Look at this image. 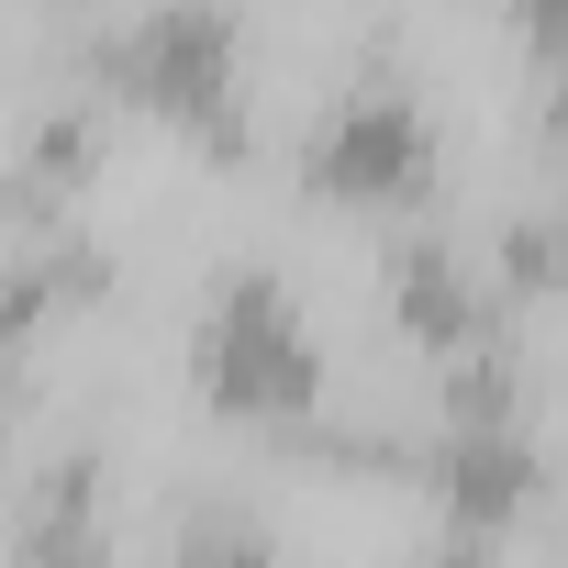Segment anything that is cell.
<instances>
[{"mask_svg": "<svg viewBox=\"0 0 568 568\" xmlns=\"http://www.w3.org/2000/svg\"><path fill=\"white\" fill-rule=\"evenodd\" d=\"M112 278V256L90 245V234H34L23 256H0V346H23L45 313H68V302H90Z\"/></svg>", "mask_w": 568, "mask_h": 568, "instance_id": "cell-6", "label": "cell"}, {"mask_svg": "<svg viewBox=\"0 0 568 568\" xmlns=\"http://www.w3.org/2000/svg\"><path fill=\"white\" fill-rule=\"evenodd\" d=\"M390 302H402V324H413L435 357H479V346H501V335H490V324H501L490 278H479L468 256H446L435 234H402V245H390Z\"/></svg>", "mask_w": 568, "mask_h": 568, "instance_id": "cell-5", "label": "cell"}, {"mask_svg": "<svg viewBox=\"0 0 568 568\" xmlns=\"http://www.w3.org/2000/svg\"><path fill=\"white\" fill-rule=\"evenodd\" d=\"M23 568H101V457H57L12 535Z\"/></svg>", "mask_w": 568, "mask_h": 568, "instance_id": "cell-7", "label": "cell"}, {"mask_svg": "<svg viewBox=\"0 0 568 568\" xmlns=\"http://www.w3.org/2000/svg\"><path fill=\"white\" fill-rule=\"evenodd\" d=\"M234 12H134V23H101L79 34V57L112 79V90H145L168 112H190L212 145H245V112H234Z\"/></svg>", "mask_w": 568, "mask_h": 568, "instance_id": "cell-2", "label": "cell"}, {"mask_svg": "<svg viewBox=\"0 0 568 568\" xmlns=\"http://www.w3.org/2000/svg\"><path fill=\"white\" fill-rule=\"evenodd\" d=\"M201 390L234 413V424H313V390H324V357L291 313L267 267H223V291L201 313Z\"/></svg>", "mask_w": 568, "mask_h": 568, "instance_id": "cell-1", "label": "cell"}, {"mask_svg": "<svg viewBox=\"0 0 568 568\" xmlns=\"http://www.w3.org/2000/svg\"><path fill=\"white\" fill-rule=\"evenodd\" d=\"M302 168H313V190H335V201H413V190L435 179V123H424V101H413L402 79H357V90L313 123Z\"/></svg>", "mask_w": 568, "mask_h": 568, "instance_id": "cell-3", "label": "cell"}, {"mask_svg": "<svg viewBox=\"0 0 568 568\" xmlns=\"http://www.w3.org/2000/svg\"><path fill=\"white\" fill-rule=\"evenodd\" d=\"M168 568H278L267 513H256V501H190V524H179Z\"/></svg>", "mask_w": 568, "mask_h": 568, "instance_id": "cell-9", "label": "cell"}, {"mask_svg": "<svg viewBox=\"0 0 568 568\" xmlns=\"http://www.w3.org/2000/svg\"><path fill=\"white\" fill-rule=\"evenodd\" d=\"M90 145H101V112H90V101L34 112V134H23V156H12V201H23V212H57V201L79 190Z\"/></svg>", "mask_w": 568, "mask_h": 568, "instance_id": "cell-8", "label": "cell"}, {"mask_svg": "<svg viewBox=\"0 0 568 568\" xmlns=\"http://www.w3.org/2000/svg\"><path fill=\"white\" fill-rule=\"evenodd\" d=\"M424 490H435L446 535L501 546V535L546 501V446H535L524 424H446V435L424 446Z\"/></svg>", "mask_w": 568, "mask_h": 568, "instance_id": "cell-4", "label": "cell"}, {"mask_svg": "<svg viewBox=\"0 0 568 568\" xmlns=\"http://www.w3.org/2000/svg\"><path fill=\"white\" fill-rule=\"evenodd\" d=\"M501 291H568V212H513L501 223Z\"/></svg>", "mask_w": 568, "mask_h": 568, "instance_id": "cell-10", "label": "cell"}]
</instances>
